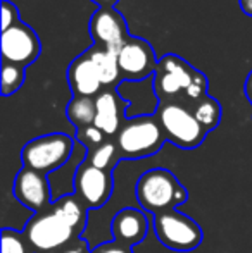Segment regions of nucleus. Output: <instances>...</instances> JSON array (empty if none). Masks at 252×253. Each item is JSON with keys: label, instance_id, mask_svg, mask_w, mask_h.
<instances>
[{"label": "nucleus", "instance_id": "1", "mask_svg": "<svg viewBox=\"0 0 252 253\" xmlns=\"http://www.w3.org/2000/svg\"><path fill=\"white\" fill-rule=\"evenodd\" d=\"M135 195L140 207L149 213H162L175 210L187 200L189 193L168 169H152L140 176L135 186Z\"/></svg>", "mask_w": 252, "mask_h": 253}, {"label": "nucleus", "instance_id": "2", "mask_svg": "<svg viewBox=\"0 0 252 253\" xmlns=\"http://www.w3.org/2000/svg\"><path fill=\"white\" fill-rule=\"evenodd\" d=\"M155 117L166 140L185 150L197 148L207 134V131L195 119L192 109L185 103L159 102Z\"/></svg>", "mask_w": 252, "mask_h": 253}, {"label": "nucleus", "instance_id": "3", "mask_svg": "<svg viewBox=\"0 0 252 253\" xmlns=\"http://www.w3.org/2000/svg\"><path fill=\"white\" fill-rule=\"evenodd\" d=\"M166 138L155 116H137L125 121L116 136V145L125 159H144L161 150Z\"/></svg>", "mask_w": 252, "mask_h": 253}, {"label": "nucleus", "instance_id": "4", "mask_svg": "<svg viewBox=\"0 0 252 253\" xmlns=\"http://www.w3.org/2000/svg\"><path fill=\"white\" fill-rule=\"evenodd\" d=\"M74 148V140L69 134L52 133L28 141L21 152L24 167L38 170L47 176L52 170L61 169L71 159Z\"/></svg>", "mask_w": 252, "mask_h": 253}, {"label": "nucleus", "instance_id": "5", "mask_svg": "<svg viewBox=\"0 0 252 253\" xmlns=\"http://www.w3.org/2000/svg\"><path fill=\"white\" fill-rule=\"evenodd\" d=\"M197 71L175 53L161 57L154 73V93L157 100L183 103L190 84L197 76Z\"/></svg>", "mask_w": 252, "mask_h": 253}, {"label": "nucleus", "instance_id": "6", "mask_svg": "<svg viewBox=\"0 0 252 253\" xmlns=\"http://www.w3.org/2000/svg\"><path fill=\"white\" fill-rule=\"evenodd\" d=\"M154 231L159 241L175 252H190L202 241V229L199 224L178 210L154 215Z\"/></svg>", "mask_w": 252, "mask_h": 253}, {"label": "nucleus", "instance_id": "7", "mask_svg": "<svg viewBox=\"0 0 252 253\" xmlns=\"http://www.w3.org/2000/svg\"><path fill=\"white\" fill-rule=\"evenodd\" d=\"M76 236V231L66 224L54 210L42 212L28 222L24 238L37 252L47 253L64 247Z\"/></svg>", "mask_w": 252, "mask_h": 253}, {"label": "nucleus", "instance_id": "8", "mask_svg": "<svg viewBox=\"0 0 252 253\" xmlns=\"http://www.w3.org/2000/svg\"><path fill=\"white\" fill-rule=\"evenodd\" d=\"M88 31H90L94 45L116 55L131 37L128 33L125 16L114 7H99L90 17Z\"/></svg>", "mask_w": 252, "mask_h": 253}, {"label": "nucleus", "instance_id": "9", "mask_svg": "<svg viewBox=\"0 0 252 253\" xmlns=\"http://www.w3.org/2000/svg\"><path fill=\"white\" fill-rule=\"evenodd\" d=\"M42 43L35 30L23 21L10 30L2 31V64H12L26 69L38 59Z\"/></svg>", "mask_w": 252, "mask_h": 253}, {"label": "nucleus", "instance_id": "10", "mask_svg": "<svg viewBox=\"0 0 252 253\" xmlns=\"http://www.w3.org/2000/svg\"><path fill=\"white\" fill-rule=\"evenodd\" d=\"M118 64L123 81H144L149 76H154L159 60L149 42L138 37H130L125 47L118 53Z\"/></svg>", "mask_w": 252, "mask_h": 253}, {"label": "nucleus", "instance_id": "11", "mask_svg": "<svg viewBox=\"0 0 252 253\" xmlns=\"http://www.w3.org/2000/svg\"><path fill=\"white\" fill-rule=\"evenodd\" d=\"M74 191L87 207H102L112 193V174L97 169L87 160L74 172Z\"/></svg>", "mask_w": 252, "mask_h": 253}, {"label": "nucleus", "instance_id": "12", "mask_svg": "<svg viewBox=\"0 0 252 253\" xmlns=\"http://www.w3.org/2000/svg\"><path fill=\"white\" fill-rule=\"evenodd\" d=\"M14 197L26 209L33 212H42L52 198L47 176L38 170L23 167L14 181Z\"/></svg>", "mask_w": 252, "mask_h": 253}, {"label": "nucleus", "instance_id": "13", "mask_svg": "<svg viewBox=\"0 0 252 253\" xmlns=\"http://www.w3.org/2000/svg\"><path fill=\"white\" fill-rule=\"evenodd\" d=\"M95 107L97 114L94 126H97L105 136H118L126 121L128 102L119 97L116 88H105L95 97Z\"/></svg>", "mask_w": 252, "mask_h": 253}, {"label": "nucleus", "instance_id": "14", "mask_svg": "<svg viewBox=\"0 0 252 253\" xmlns=\"http://www.w3.org/2000/svg\"><path fill=\"white\" fill-rule=\"evenodd\" d=\"M66 76L73 97H97L104 90L88 52H83L69 64Z\"/></svg>", "mask_w": 252, "mask_h": 253}, {"label": "nucleus", "instance_id": "15", "mask_svg": "<svg viewBox=\"0 0 252 253\" xmlns=\"http://www.w3.org/2000/svg\"><path fill=\"white\" fill-rule=\"evenodd\" d=\"M112 236L116 238V243L125 245V247H133L140 243L149 231V219L142 210L138 209H123L114 215L111 224Z\"/></svg>", "mask_w": 252, "mask_h": 253}, {"label": "nucleus", "instance_id": "16", "mask_svg": "<svg viewBox=\"0 0 252 253\" xmlns=\"http://www.w3.org/2000/svg\"><path fill=\"white\" fill-rule=\"evenodd\" d=\"M87 52L92 57V62H94L95 69H97L102 88L104 90L105 88H118L123 83L121 71H119V64H118V55L104 50V48L97 47V45H92Z\"/></svg>", "mask_w": 252, "mask_h": 253}, {"label": "nucleus", "instance_id": "17", "mask_svg": "<svg viewBox=\"0 0 252 253\" xmlns=\"http://www.w3.org/2000/svg\"><path fill=\"white\" fill-rule=\"evenodd\" d=\"M85 209H87V205L76 195H66V197H61L55 202L52 210L78 233L81 229V226H85V220H87V210Z\"/></svg>", "mask_w": 252, "mask_h": 253}, {"label": "nucleus", "instance_id": "18", "mask_svg": "<svg viewBox=\"0 0 252 253\" xmlns=\"http://www.w3.org/2000/svg\"><path fill=\"white\" fill-rule=\"evenodd\" d=\"M95 114V97H73L66 107V117L76 126V129L94 126Z\"/></svg>", "mask_w": 252, "mask_h": 253}, {"label": "nucleus", "instance_id": "19", "mask_svg": "<svg viewBox=\"0 0 252 253\" xmlns=\"http://www.w3.org/2000/svg\"><path fill=\"white\" fill-rule=\"evenodd\" d=\"M190 109L194 112L195 119L199 121V124L207 133L214 129V127H218L219 121H221V105H219V102L216 98L205 95L204 98H201L194 105H190Z\"/></svg>", "mask_w": 252, "mask_h": 253}, {"label": "nucleus", "instance_id": "20", "mask_svg": "<svg viewBox=\"0 0 252 253\" xmlns=\"http://www.w3.org/2000/svg\"><path fill=\"white\" fill-rule=\"evenodd\" d=\"M26 69L12 64H2V95L10 97L14 95L24 83Z\"/></svg>", "mask_w": 252, "mask_h": 253}, {"label": "nucleus", "instance_id": "21", "mask_svg": "<svg viewBox=\"0 0 252 253\" xmlns=\"http://www.w3.org/2000/svg\"><path fill=\"white\" fill-rule=\"evenodd\" d=\"M118 152L119 150H118L116 141L114 143H112V141H105V143H102L101 147L94 148V150L90 152L88 162H90L92 166L97 167V169L109 170V167H112L116 157H118Z\"/></svg>", "mask_w": 252, "mask_h": 253}, {"label": "nucleus", "instance_id": "22", "mask_svg": "<svg viewBox=\"0 0 252 253\" xmlns=\"http://www.w3.org/2000/svg\"><path fill=\"white\" fill-rule=\"evenodd\" d=\"M76 138L83 147H87L88 150L101 147L102 143H105V134L99 129L97 126H88L83 129H76Z\"/></svg>", "mask_w": 252, "mask_h": 253}, {"label": "nucleus", "instance_id": "23", "mask_svg": "<svg viewBox=\"0 0 252 253\" xmlns=\"http://www.w3.org/2000/svg\"><path fill=\"white\" fill-rule=\"evenodd\" d=\"M26 245L19 233L12 229L2 231V253H26Z\"/></svg>", "mask_w": 252, "mask_h": 253}, {"label": "nucleus", "instance_id": "24", "mask_svg": "<svg viewBox=\"0 0 252 253\" xmlns=\"http://www.w3.org/2000/svg\"><path fill=\"white\" fill-rule=\"evenodd\" d=\"M17 23H21L17 5L9 0H2V31L10 30Z\"/></svg>", "mask_w": 252, "mask_h": 253}, {"label": "nucleus", "instance_id": "25", "mask_svg": "<svg viewBox=\"0 0 252 253\" xmlns=\"http://www.w3.org/2000/svg\"><path fill=\"white\" fill-rule=\"evenodd\" d=\"M97 253H130V248L125 247V245L114 243V245H105V247L99 248Z\"/></svg>", "mask_w": 252, "mask_h": 253}, {"label": "nucleus", "instance_id": "26", "mask_svg": "<svg viewBox=\"0 0 252 253\" xmlns=\"http://www.w3.org/2000/svg\"><path fill=\"white\" fill-rule=\"evenodd\" d=\"M244 93H246L247 100H249V102H251V105H252V71H251L249 76H247L246 84H244Z\"/></svg>", "mask_w": 252, "mask_h": 253}, {"label": "nucleus", "instance_id": "27", "mask_svg": "<svg viewBox=\"0 0 252 253\" xmlns=\"http://www.w3.org/2000/svg\"><path fill=\"white\" fill-rule=\"evenodd\" d=\"M240 3V9L246 16H251L252 17V0H239Z\"/></svg>", "mask_w": 252, "mask_h": 253}, {"label": "nucleus", "instance_id": "28", "mask_svg": "<svg viewBox=\"0 0 252 253\" xmlns=\"http://www.w3.org/2000/svg\"><path fill=\"white\" fill-rule=\"evenodd\" d=\"M92 2H95L99 7H114L118 0H92Z\"/></svg>", "mask_w": 252, "mask_h": 253}, {"label": "nucleus", "instance_id": "29", "mask_svg": "<svg viewBox=\"0 0 252 253\" xmlns=\"http://www.w3.org/2000/svg\"><path fill=\"white\" fill-rule=\"evenodd\" d=\"M64 253H85V252L80 250V248H73V250H67V252H64Z\"/></svg>", "mask_w": 252, "mask_h": 253}]
</instances>
